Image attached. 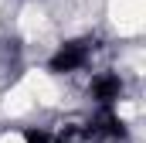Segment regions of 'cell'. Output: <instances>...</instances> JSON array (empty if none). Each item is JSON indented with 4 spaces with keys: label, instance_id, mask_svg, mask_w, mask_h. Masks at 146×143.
<instances>
[{
    "label": "cell",
    "instance_id": "2",
    "mask_svg": "<svg viewBox=\"0 0 146 143\" xmlns=\"http://www.w3.org/2000/svg\"><path fill=\"white\" fill-rule=\"evenodd\" d=\"M119 96H122V78H119L115 72H99V75L92 78V99H95L99 106H112Z\"/></svg>",
    "mask_w": 146,
    "mask_h": 143
},
{
    "label": "cell",
    "instance_id": "3",
    "mask_svg": "<svg viewBox=\"0 0 146 143\" xmlns=\"http://www.w3.org/2000/svg\"><path fill=\"white\" fill-rule=\"evenodd\" d=\"M24 143H54V136L48 130H27L24 133Z\"/></svg>",
    "mask_w": 146,
    "mask_h": 143
},
{
    "label": "cell",
    "instance_id": "1",
    "mask_svg": "<svg viewBox=\"0 0 146 143\" xmlns=\"http://www.w3.org/2000/svg\"><path fill=\"white\" fill-rule=\"evenodd\" d=\"M88 61H92V44L88 41H68L51 55L48 68L54 75H72V72H82Z\"/></svg>",
    "mask_w": 146,
    "mask_h": 143
}]
</instances>
